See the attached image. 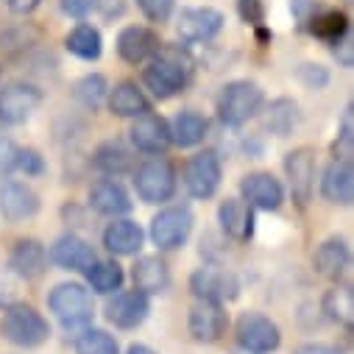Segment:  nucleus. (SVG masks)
Instances as JSON below:
<instances>
[{"mask_svg":"<svg viewBox=\"0 0 354 354\" xmlns=\"http://www.w3.org/2000/svg\"><path fill=\"white\" fill-rule=\"evenodd\" d=\"M95 9V0H62V12L70 17H84Z\"/></svg>","mask_w":354,"mask_h":354,"instance_id":"c03bdc74","label":"nucleus"},{"mask_svg":"<svg viewBox=\"0 0 354 354\" xmlns=\"http://www.w3.org/2000/svg\"><path fill=\"white\" fill-rule=\"evenodd\" d=\"M237 12L245 23L251 26H259L265 20V6H262V0H237Z\"/></svg>","mask_w":354,"mask_h":354,"instance_id":"a19ab883","label":"nucleus"},{"mask_svg":"<svg viewBox=\"0 0 354 354\" xmlns=\"http://www.w3.org/2000/svg\"><path fill=\"white\" fill-rule=\"evenodd\" d=\"M106 98H109V109H112V115H118V118H140V115L151 112V101L145 98V93L140 90L134 81H123V84H118Z\"/></svg>","mask_w":354,"mask_h":354,"instance_id":"bb28decb","label":"nucleus"},{"mask_svg":"<svg viewBox=\"0 0 354 354\" xmlns=\"http://www.w3.org/2000/svg\"><path fill=\"white\" fill-rule=\"evenodd\" d=\"M129 354H156V351L148 348V346H142V343H134V346L129 348Z\"/></svg>","mask_w":354,"mask_h":354,"instance_id":"de8ad7c7","label":"nucleus"},{"mask_svg":"<svg viewBox=\"0 0 354 354\" xmlns=\"http://www.w3.org/2000/svg\"><path fill=\"white\" fill-rule=\"evenodd\" d=\"M109 95V84L104 75L98 73H90V75H84L78 84H75V101L84 106V109H98Z\"/></svg>","mask_w":354,"mask_h":354,"instance_id":"72a5a7b5","label":"nucleus"},{"mask_svg":"<svg viewBox=\"0 0 354 354\" xmlns=\"http://www.w3.org/2000/svg\"><path fill=\"white\" fill-rule=\"evenodd\" d=\"M318 39H324V42H337L343 34H348L351 28H348V17L343 15V12H335V9H324L321 15H315V20L307 26Z\"/></svg>","mask_w":354,"mask_h":354,"instance_id":"473e14b6","label":"nucleus"},{"mask_svg":"<svg viewBox=\"0 0 354 354\" xmlns=\"http://www.w3.org/2000/svg\"><path fill=\"white\" fill-rule=\"evenodd\" d=\"M240 193H243V201L251 209H265V212L279 209L282 201H285V187L271 173H248V176H243Z\"/></svg>","mask_w":354,"mask_h":354,"instance_id":"9b49d317","label":"nucleus"},{"mask_svg":"<svg viewBox=\"0 0 354 354\" xmlns=\"http://www.w3.org/2000/svg\"><path fill=\"white\" fill-rule=\"evenodd\" d=\"M3 337L20 348H37L50 337V324L28 304H12L3 313Z\"/></svg>","mask_w":354,"mask_h":354,"instance_id":"7ed1b4c3","label":"nucleus"},{"mask_svg":"<svg viewBox=\"0 0 354 354\" xmlns=\"http://www.w3.org/2000/svg\"><path fill=\"white\" fill-rule=\"evenodd\" d=\"M75 354H120L118 340L104 329H81L75 337Z\"/></svg>","mask_w":354,"mask_h":354,"instance_id":"c9c22d12","label":"nucleus"},{"mask_svg":"<svg viewBox=\"0 0 354 354\" xmlns=\"http://www.w3.org/2000/svg\"><path fill=\"white\" fill-rule=\"evenodd\" d=\"M221 156L215 151H201L185 167V187L193 198H212L221 187Z\"/></svg>","mask_w":354,"mask_h":354,"instance_id":"9d476101","label":"nucleus"},{"mask_svg":"<svg viewBox=\"0 0 354 354\" xmlns=\"http://www.w3.org/2000/svg\"><path fill=\"white\" fill-rule=\"evenodd\" d=\"M90 207L98 212V215H106V218H120L131 209V198L129 193L123 190L120 182L115 179H101L98 185H93L90 190Z\"/></svg>","mask_w":354,"mask_h":354,"instance_id":"5701e85b","label":"nucleus"},{"mask_svg":"<svg viewBox=\"0 0 354 354\" xmlns=\"http://www.w3.org/2000/svg\"><path fill=\"white\" fill-rule=\"evenodd\" d=\"M234 354H251V351H245V348H240V351H234Z\"/></svg>","mask_w":354,"mask_h":354,"instance_id":"09e8293b","label":"nucleus"},{"mask_svg":"<svg viewBox=\"0 0 354 354\" xmlns=\"http://www.w3.org/2000/svg\"><path fill=\"white\" fill-rule=\"evenodd\" d=\"M131 279H134L137 290L151 296V293H162L170 285V271H167V265L159 257H140L134 262Z\"/></svg>","mask_w":354,"mask_h":354,"instance_id":"cd10ccee","label":"nucleus"},{"mask_svg":"<svg viewBox=\"0 0 354 354\" xmlns=\"http://www.w3.org/2000/svg\"><path fill=\"white\" fill-rule=\"evenodd\" d=\"M142 240H145V234H142L140 223H134V221H129V218H115V221L104 229V245H106L112 254H118V257H131V254H137V251L142 248Z\"/></svg>","mask_w":354,"mask_h":354,"instance_id":"b1692460","label":"nucleus"},{"mask_svg":"<svg viewBox=\"0 0 354 354\" xmlns=\"http://www.w3.org/2000/svg\"><path fill=\"white\" fill-rule=\"evenodd\" d=\"M321 193L326 201L348 207L354 201V170H351V159H335L329 162V167L324 170L321 179Z\"/></svg>","mask_w":354,"mask_h":354,"instance_id":"a211bd4d","label":"nucleus"},{"mask_svg":"<svg viewBox=\"0 0 354 354\" xmlns=\"http://www.w3.org/2000/svg\"><path fill=\"white\" fill-rule=\"evenodd\" d=\"M179 37L187 39V42H209L221 34L223 28V15L218 9H209V6H196V9H185L179 15Z\"/></svg>","mask_w":354,"mask_h":354,"instance_id":"4468645a","label":"nucleus"},{"mask_svg":"<svg viewBox=\"0 0 354 354\" xmlns=\"http://www.w3.org/2000/svg\"><path fill=\"white\" fill-rule=\"evenodd\" d=\"M324 9L326 6L321 3V0H293V3H290V12H293V17L299 20L301 28H307L315 20V15H321Z\"/></svg>","mask_w":354,"mask_h":354,"instance_id":"4c0bfd02","label":"nucleus"},{"mask_svg":"<svg viewBox=\"0 0 354 354\" xmlns=\"http://www.w3.org/2000/svg\"><path fill=\"white\" fill-rule=\"evenodd\" d=\"M42 104V90L28 81H12L0 90V123L20 126L26 123Z\"/></svg>","mask_w":354,"mask_h":354,"instance_id":"6e6552de","label":"nucleus"},{"mask_svg":"<svg viewBox=\"0 0 354 354\" xmlns=\"http://www.w3.org/2000/svg\"><path fill=\"white\" fill-rule=\"evenodd\" d=\"M64 45H67V50H70L73 56H78V59H84V62H95V59L101 56V50H104L101 31L93 28V26H75V28L67 34Z\"/></svg>","mask_w":354,"mask_h":354,"instance_id":"c756f323","label":"nucleus"},{"mask_svg":"<svg viewBox=\"0 0 354 354\" xmlns=\"http://www.w3.org/2000/svg\"><path fill=\"white\" fill-rule=\"evenodd\" d=\"M193 223H196V218H193L190 207H165L151 221V240L162 251H173L187 243Z\"/></svg>","mask_w":354,"mask_h":354,"instance_id":"423d86ee","label":"nucleus"},{"mask_svg":"<svg viewBox=\"0 0 354 354\" xmlns=\"http://www.w3.org/2000/svg\"><path fill=\"white\" fill-rule=\"evenodd\" d=\"M15 170H23L26 176H39V173L45 170V159H42L37 151H31V148H20Z\"/></svg>","mask_w":354,"mask_h":354,"instance_id":"58836bf2","label":"nucleus"},{"mask_svg":"<svg viewBox=\"0 0 354 354\" xmlns=\"http://www.w3.org/2000/svg\"><path fill=\"white\" fill-rule=\"evenodd\" d=\"M324 313H326V318L351 326V318H354V296H351V288H335V290H329L324 296Z\"/></svg>","mask_w":354,"mask_h":354,"instance_id":"f704fd0d","label":"nucleus"},{"mask_svg":"<svg viewBox=\"0 0 354 354\" xmlns=\"http://www.w3.org/2000/svg\"><path fill=\"white\" fill-rule=\"evenodd\" d=\"M93 165L106 176H123L134 167V156L120 140H106V142L98 145V151L93 156Z\"/></svg>","mask_w":354,"mask_h":354,"instance_id":"c85d7f7f","label":"nucleus"},{"mask_svg":"<svg viewBox=\"0 0 354 354\" xmlns=\"http://www.w3.org/2000/svg\"><path fill=\"white\" fill-rule=\"evenodd\" d=\"M190 290L198 301H212V304H223L237 299L240 293V282L232 271L215 268V265H204L190 277Z\"/></svg>","mask_w":354,"mask_h":354,"instance_id":"1a4fd4ad","label":"nucleus"},{"mask_svg":"<svg viewBox=\"0 0 354 354\" xmlns=\"http://www.w3.org/2000/svg\"><path fill=\"white\" fill-rule=\"evenodd\" d=\"M218 221H221V229L237 243H245L254 237V209L243 198H226L218 207Z\"/></svg>","mask_w":354,"mask_h":354,"instance_id":"412c9836","label":"nucleus"},{"mask_svg":"<svg viewBox=\"0 0 354 354\" xmlns=\"http://www.w3.org/2000/svg\"><path fill=\"white\" fill-rule=\"evenodd\" d=\"M299 78L310 86V90H321V86L329 84V73H326V67H321V64H301V67H299Z\"/></svg>","mask_w":354,"mask_h":354,"instance_id":"ea45409f","label":"nucleus"},{"mask_svg":"<svg viewBox=\"0 0 354 354\" xmlns=\"http://www.w3.org/2000/svg\"><path fill=\"white\" fill-rule=\"evenodd\" d=\"M129 134H131L134 148L142 151V153H151V156L165 153L167 145H170V129H167V120L159 118V115H151V112L134 118V126H131Z\"/></svg>","mask_w":354,"mask_h":354,"instance_id":"dca6fc26","label":"nucleus"},{"mask_svg":"<svg viewBox=\"0 0 354 354\" xmlns=\"http://www.w3.org/2000/svg\"><path fill=\"white\" fill-rule=\"evenodd\" d=\"M137 6L151 23H165L173 15V0H137Z\"/></svg>","mask_w":354,"mask_h":354,"instance_id":"e433bc0d","label":"nucleus"},{"mask_svg":"<svg viewBox=\"0 0 354 354\" xmlns=\"http://www.w3.org/2000/svg\"><path fill=\"white\" fill-rule=\"evenodd\" d=\"M118 53L129 64H142L159 53V39L153 31H148L142 26H129L118 37Z\"/></svg>","mask_w":354,"mask_h":354,"instance_id":"aec40b11","label":"nucleus"},{"mask_svg":"<svg viewBox=\"0 0 354 354\" xmlns=\"http://www.w3.org/2000/svg\"><path fill=\"white\" fill-rule=\"evenodd\" d=\"M39 3H42V0H9V9L15 15H31Z\"/></svg>","mask_w":354,"mask_h":354,"instance_id":"49530a36","label":"nucleus"},{"mask_svg":"<svg viewBox=\"0 0 354 354\" xmlns=\"http://www.w3.org/2000/svg\"><path fill=\"white\" fill-rule=\"evenodd\" d=\"M151 313V299L142 290H126L118 293L109 304H106V318L109 324H115L118 329H137Z\"/></svg>","mask_w":354,"mask_h":354,"instance_id":"f8f14e48","label":"nucleus"},{"mask_svg":"<svg viewBox=\"0 0 354 354\" xmlns=\"http://www.w3.org/2000/svg\"><path fill=\"white\" fill-rule=\"evenodd\" d=\"M296 126H299V106L290 98H277L268 106V112H265V129H268L271 134H277V137L293 134Z\"/></svg>","mask_w":354,"mask_h":354,"instance_id":"7c9ffc66","label":"nucleus"},{"mask_svg":"<svg viewBox=\"0 0 354 354\" xmlns=\"http://www.w3.org/2000/svg\"><path fill=\"white\" fill-rule=\"evenodd\" d=\"M167 129H170V142H176L179 148H193V145L204 142V137L209 131V120L193 109H185L167 123Z\"/></svg>","mask_w":354,"mask_h":354,"instance_id":"a878e982","label":"nucleus"},{"mask_svg":"<svg viewBox=\"0 0 354 354\" xmlns=\"http://www.w3.org/2000/svg\"><path fill=\"white\" fill-rule=\"evenodd\" d=\"M296 354H340V348H335L329 343H304L296 348Z\"/></svg>","mask_w":354,"mask_h":354,"instance_id":"a18cd8bd","label":"nucleus"},{"mask_svg":"<svg viewBox=\"0 0 354 354\" xmlns=\"http://www.w3.org/2000/svg\"><path fill=\"white\" fill-rule=\"evenodd\" d=\"M50 313L62 321L64 329H86L95 315V304H93V296L84 285L78 282H64V285H56L50 290Z\"/></svg>","mask_w":354,"mask_h":354,"instance_id":"f03ea898","label":"nucleus"},{"mask_svg":"<svg viewBox=\"0 0 354 354\" xmlns=\"http://www.w3.org/2000/svg\"><path fill=\"white\" fill-rule=\"evenodd\" d=\"M234 332H237L240 348H245L251 354H271L282 343L279 326L268 315H259V313H243L237 318Z\"/></svg>","mask_w":354,"mask_h":354,"instance_id":"0eeeda50","label":"nucleus"},{"mask_svg":"<svg viewBox=\"0 0 354 354\" xmlns=\"http://www.w3.org/2000/svg\"><path fill=\"white\" fill-rule=\"evenodd\" d=\"M123 279H126V274H123V268L115 259H95L90 268H86V282H90L93 290H98V293L120 290Z\"/></svg>","mask_w":354,"mask_h":354,"instance_id":"2f4dec72","label":"nucleus"},{"mask_svg":"<svg viewBox=\"0 0 354 354\" xmlns=\"http://www.w3.org/2000/svg\"><path fill=\"white\" fill-rule=\"evenodd\" d=\"M9 265H12V271L23 279H37L45 274L48 268V251L39 240H20L12 254H9Z\"/></svg>","mask_w":354,"mask_h":354,"instance_id":"4be33fe9","label":"nucleus"},{"mask_svg":"<svg viewBox=\"0 0 354 354\" xmlns=\"http://www.w3.org/2000/svg\"><path fill=\"white\" fill-rule=\"evenodd\" d=\"M48 257H50L53 265H59L62 271H86L98 259L95 251H93V245L86 243V240H81V237H75V234L59 237L50 245V254Z\"/></svg>","mask_w":354,"mask_h":354,"instance_id":"f3484780","label":"nucleus"},{"mask_svg":"<svg viewBox=\"0 0 354 354\" xmlns=\"http://www.w3.org/2000/svg\"><path fill=\"white\" fill-rule=\"evenodd\" d=\"M142 81H145V86H148V90L159 101H167L173 95H179L185 86H187V81H190V64L182 62V56L173 53V50L156 53L151 59V64L145 67Z\"/></svg>","mask_w":354,"mask_h":354,"instance_id":"f257e3e1","label":"nucleus"},{"mask_svg":"<svg viewBox=\"0 0 354 354\" xmlns=\"http://www.w3.org/2000/svg\"><path fill=\"white\" fill-rule=\"evenodd\" d=\"M285 173L290 182V193L299 204H307L313 198L315 187V153L310 148H296L285 156Z\"/></svg>","mask_w":354,"mask_h":354,"instance_id":"ddd939ff","label":"nucleus"},{"mask_svg":"<svg viewBox=\"0 0 354 354\" xmlns=\"http://www.w3.org/2000/svg\"><path fill=\"white\" fill-rule=\"evenodd\" d=\"M226 326H229V318H226V313H223L221 304L198 301L190 310V335L198 343H215V340H221V335L226 332Z\"/></svg>","mask_w":354,"mask_h":354,"instance_id":"6ab92c4d","label":"nucleus"},{"mask_svg":"<svg viewBox=\"0 0 354 354\" xmlns=\"http://www.w3.org/2000/svg\"><path fill=\"white\" fill-rule=\"evenodd\" d=\"M37 212H39V198L28 185L12 182V179L0 185V215H3L9 223L28 221Z\"/></svg>","mask_w":354,"mask_h":354,"instance_id":"2eb2a0df","label":"nucleus"},{"mask_svg":"<svg viewBox=\"0 0 354 354\" xmlns=\"http://www.w3.org/2000/svg\"><path fill=\"white\" fill-rule=\"evenodd\" d=\"M134 190L145 204H165L176 193V170L167 159H148L134 170Z\"/></svg>","mask_w":354,"mask_h":354,"instance_id":"39448f33","label":"nucleus"},{"mask_svg":"<svg viewBox=\"0 0 354 354\" xmlns=\"http://www.w3.org/2000/svg\"><path fill=\"white\" fill-rule=\"evenodd\" d=\"M17 153H20V148L12 140H0V173H12L15 170Z\"/></svg>","mask_w":354,"mask_h":354,"instance_id":"37998d69","label":"nucleus"},{"mask_svg":"<svg viewBox=\"0 0 354 354\" xmlns=\"http://www.w3.org/2000/svg\"><path fill=\"white\" fill-rule=\"evenodd\" d=\"M354 39H351V31L348 34H343L337 42H332V53H335V59L343 64V67H354V45H351Z\"/></svg>","mask_w":354,"mask_h":354,"instance_id":"79ce46f5","label":"nucleus"},{"mask_svg":"<svg viewBox=\"0 0 354 354\" xmlns=\"http://www.w3.org/2000/svg\"><path fill=\"white\" fill-rule=\"evenodd\" d=\"M351 262V251L346 245V240L340 237H332V240H324L315 251V271L324 277V279H340Z\"/></svg>","mask_w":354,"mask_h":354,"instance_id":"393cba45","label":"nucleus"},{"mask_svg":"<svg viewBox=\"0 0 354 354\" xmlns=\"http://www.w3.org/2000/svg\"><path fill=\"white\" fill-rule=\"evenodd\" d=\"M262 106V90L254 81H232L218 95V118L226 126L248 123Z\"/></svg>","mask_w":354,"mask_h":354,"instance_id":"20e7f679","label":"nucleus"}]
</instances>
